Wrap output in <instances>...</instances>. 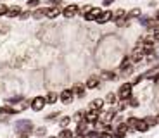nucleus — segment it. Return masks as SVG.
<instances>
[{
  "mask_svg": "<svg viewBox=\"0 0 159 138\" xmlns=\"http://www.w3.org/2000/svg\"><path fill=\"white\" fill-rule=\"evenodd\" d=\"M102 78H106V79H112V78H114V73H111V71H104V73H102Z\"/></svg>",
  "mask_w": 159,
  "mask_h": 138,
  "instance_id": "nucleus-32",
  "label": "nucleus"
},
{
  "mask_svg": "<svg viewBox=\"0 0 159 138\" xmlns=\"http://www.w3.org/2000/svg\"><path fill=\"white\" fill-rule=\"evenodd\" d=\"M156 21L159 23V9H157V12H156Z\"/></svg>",
  "mask_w": 159,
  "mask_h": 138,
  "instance_id": "nucleus-40",
  "label": "nucleus"
},
{
  "mask_svg": "<svg viewBox=\"0 0 159 138\" xmlns=\"http://www.w3.org/2000/svg\"><path fill=\"white\" fill-rule=\"evenodd\" d=\"M45 99H47V104H56L57 100H59V95L54 93V91H50V93H48L47 97H45Z\"/></svg>",
  "mask_w": 159,
  "mask_h": 138,
  "instance_id": "nucleus-21",
  "label": "nucleus"
},
{
  "mask_svg": "<svg viewBox=\"0 0 159 138\" xmlns=\"http://www.w3.org/2000/svg\"><path fill=\"white\" fill-rule=\"evenodd\" d=\"M35 135H36V136H45V135H47V128H43V126H42V128H36V130H35Z\"/></svg>",
  "mask_w": 159,
  "mask_h": 138,
  "instance_id": "nucleus-27",
  "label": "nucleus"
},
{
  "mask_svg": "<svg viewBox=\"0 0 159 138\" xmlns=\"http://www.w3.org/2000/svg\"><path fill=\"white\" fill-rule=\"evenodd\" d=\"M78 138H90L88 135H83V136H78Z\"/></svg>",
  "mask_w": 159,
  "mask_h": 138,
  "instance_id": "nucleus-41",
  "label": "nucleus"
},
{
  "mask_svg": "<svg viewBox=\"0 0 159 138\" xmlns=\"http://www.w3.org/2000/svg\"><path fill=\"white\" fill-rule=\"evenodd\" d=\"M30 14H31V12H26V11H24V12H21L19 19H28V17H30Z\"/></svg>",
  "mask_w": 159,
  "mask_h": 138,
  "instance_id": "nucleus-36",
  "label": "nucleus"
},
{
  "mask_svg": "<svg viewBox=\"0 0 159 138\" xmlns=\"http://www.w3.org/2000/svg\"><path fill=\"white\" fill-rule=\"evenodd\" d=\"M75 133L78 135V136H83V135H88V122H85V121L78 122V126H76Z\"/></svg>",
  "mask_w": 159,
  "mask_h": 138,
  "instance_id": "nucleus-11",
  "label": "nucleus"
},
{
  "mask_svg": "<svg viewBox=\"0 0 159 138\" xmlns=\"http://www.w3.org/2000/svg\"><path fill=\"white\" fill-rule=\"evenodd\" d=\"M14 130L19 138H28L33 133V122L30 119H19L14 122Z\"/></svg>",
  "mask_w": 159,
  "mask_h": 138,
  "instance_id": "nucleus-1",
  "label": "nucleus"
},
{
  "mask_svg": "<svg viewBox=\"0 0 159 138\" xmlns=\"http://www.w3.org/2000/svg\"><path fill=\"white\" fill-rule=\"evenodd\" d=\"M97 138H114V136H112V135L109 133V131H100Z\"/></svg>",
  "mask_w": 159,
  "mask_h": 138,
  "instance_id": "nucleus-30",
  "label": "nucleus"
},
{
  "mask_svg": "<svg viewBox=\"0 0 159 138\" xmlns=\"http://www.w3.org/2000/svg\"><path fill=\"white\" fill-rule=\"evenodd\" d=\"M21 7H17V5H12V7H9V11H7V16L9 17H19L21 16Z\"/></svg>",
  "mask_w": 159,
  "mask_h": 138,
  "instance_id": "nucleus-15",
  "label": "nucleus"
},
{
  "mask_svg": "<svg viewBox=\"0 0 159 138\" xmlns=\"http://www.w3.org/2000/svg\"><path fill=\"white\" fill-rule=\"evenodd\" d=\"M128 19H131V17H140V9H131L130 12H128Z\"/></svg>",
  "mask_w": 159,
  "mask_h": 138,
  "instance_id": "nucleus-26",
  "label": "nucleus"
},
{
  "mask_svg": "<svg viewBox=\"0 0 159 138\" xmlns=\"http://www.w3.org/2000/svg\"><path fill=\"white\" fill-rule=\"evenodd\" d=\"M59 100L62 104H71L73 100H75V91L73 90H64L62 93L59 95Z\"/></svg>",
  "mask_w": 159,
  "mask_h": 138,
  "instance_id": "nucleus-7",
  "label": "nucleus"
},
{
  "mask_svg": "<svg viewBox=\"0 0 159 138\" xmlns=\"http://www.w3.org/2000/svg\"><path fill=\"white\" fill-rule=\"evenodd\" d=\"M152 38H154V42H159V26L154 29V33H152Z\"/></svg>",
  "mask_w": 159,
  "mask_h": 138,
  "instance_id": "nucleus-33",
  "label": "nucleus"
},
{
  "mask_svg": "<svg viewBox=\"0 0 159 138\" xmlns=\"http://www.w3.org/2000/svg\"><path fill=\"white\" fill-rule=\"evenodd\" d=\"M19 110L12 109V107H0V114H17Z\"/></svg>",
  "mask_w": 159,
  "mask_h": 138,
  "instance_id": "nucleus-22",
  "label": "nucleus"
},
{
  "mask_svg": "<svg viewBox=\"0 0 159 138\" xmlns=\"http://www.w3.org/2000/svg\"><path fill=\"white\" fill-rule=\"evenodd\" d=\"M99 85H100V78H99V76H90V78L87 79V83H85V87L90 88V90H92V88H97Z\"/></svg>",
  "mask_w": 159,
  "mask_h": 138,
  "instance_id": "nucleus-12",
  "label": "nucleus"
},
{
  "mask_svg": "<svg viewBox=\"0 0 159 138\" xmlns=\"http://www.w3.org/2000/svg\"><path fill=\"white\" fill-rule=\"evenodd\" d=\"M102 107H104V100L102 99H95V100H92L90 102V109L92 110H102Z\"/></svg>",
  "mask_w": 159,
  "mask_h": 138,
  "instance_id": "nucleus-14",
  "label": "nucleus"
},
{
  "mask_svg": "<svg viewBox=\"0 0 159 138\" xmlns=\"http://www.w3.org/2000/svg\"><path fill=\"white\" fill-rule=\"evenodd\" d=\"M59 138H75V133H73L71 130H68V128H66V130H62L59 133Z\"/></svg>",
  "mask_w": 159,
  "mask_h": 138,
  "instance_id": "nucleus-23",
  "label": "nucleus"
},
{
  "mask_svg": "<svg viewBox=\"0 0 159 138\" xmlns=\"http://www.w3.org/2000/svg\"><path fill=\"white\" fill-rule=\"evenodd\" d=\"M31 16L35 17V19H40V17L45 16V9H36L35 12H31Z\"/></svg>",
  "mask_w": 159,
  "mask_h": 138,
  "instance_id": "nucleus-25",
  "label": "nucleus"
},
{
  "mask_svg": "<svg viewBox=\"0 0 159 138\" xmlns=\"http://www.w3.org/2000/svg\"><path fill=\"white\" fill-rule=\"evenodd\" d=\"M107 102H109V104H116V102H118V97H116V93H107Z\"/></svg>",
  "mask_w": 159,
  "mask_h": 138,
  "instance_id": "nucleus-29",
  "label": "nucleus"
},
{
  "mask_svg": "<svg viewBox=\"0 0 159 138\" xmlns=\"http://www.w3.org/2000/svg\"><path fill=\"white\" fill-rule=\"evenodd\" d=\"M128 131H130V126H128L126 122H121V124H118V128L114 130V138H125L128 135Z\"/></svg>",
  "mask_w": 159,
  "mask_h": 138,
  "instance_id": "nucleus-5",
  "label": "nucleus"
},
{
  "mask_svg": "<svg viewBox=\"0 0 159 138\" xmlns=\"http://www.w3.org/2000/svg\"><path fill=\"white\" fill-rule=\"evenodd\" d=\"M80 11H81V9H80L76 4H69V5H66V7H64L62 14H64L66 17H73L75 14H78Z\"/></svg>",
  "mask_w": 159,
  "mask_h": 138,
  "instance_id": "nucleus-8",
  "label": "nucleus"
},
{
  "mask_svg": "<svg viewBox=\"0 0 159 138\" xmlns=\"http://www.w3.org/2000/svg\"><path fill=\"white\" fill-rule=\"evenodd\" d=\"M17 102H23V97L21 95H16L12 99H7V104H17Z\"/></svg>",
  "mask_w": 159,
  "mask_h": 138,
  "instance_id": "nucleus-28",
  "label": "nucleus"
},
{
  "mask_svg": "<svg viewBox=\"0 0 159 138\" xmlns=\"http://www.w3.org/2000/svg\"><path fill=\"white\" fill-rule=\"evenodd\" d=\"M111 19H114V12H111V11H102L95 21H97L99 24H104V23H107V21H111Z\"/></svg>",
  "mask_w": 159,
  "mask_h": 138,
  "instance_id": "nucleus-6",
  "label": "nucleus"
},
{
  "mask_svg": "<svg viewBox=\"0 0 159 138\" xmlns=\"http://www.w3.org/2000/svg\"><path fill=\"white\" fill-rule=\"evenodd\" d=\"M7 11H9V7H7V5L0 4V16H7Z\"/></svg>",
  "mask_w": 159,
  "mask_h": 138,
  "instance_id": "nucleus-31",
  "label": "nucleus"
},
{
  "mask_svg": "<svg viewBox=\"0 0 159 138\" xmlns=\"http://www.w3.org/2000/svg\"><path fill=\"white\" fill-rule=\"evenodd\" d=\"M38 4H40V0H28L30 7H38Z\"/></svg>",
  "mask_w": 159,
  "mask_h": 138,
  "instance_id": "nucleus-34",
  "label": "nucleus"
},
{
  "mask_svg": "<svg viewBox=\"0 0 159 138\" xmlns=\"http://www.w3.org/2000/svg\"><path fill=\"white\" fill-rule=\"evenodd\" d=\"M85 85H76L75 88H73V91H75V97H78V99H83L85 97Z\"/></svg>",
  "mask_w": 159,
  "mask_h": 138,
  "instance_id": "nucleus-16",
  "label": "nucleus"
},
{
  "mask_svg": "<svg viewBox=\"0 0 159 138\" xmlns=\"http://www.w3.org/2000/svg\"><path fill=\"white\" fill-rule=\"evenodd\" d=\"M52 138H59V136H52Z\"/></svg>",
  "mask_w": 159,
  "mask_h": 138,
  "instance_id": "nucleus-43",
  "label": "nucleus"
},
{
  "mask_svg": "<svg viewBox=\"0 0 159 138\" xmlns=\"http://www.w3.org/2000/svg\"><path fill=\"white\" fill-rule=\"evenodd\" d=\"M45 104H47V99H45V97H35L30 105H31V110H36V112H38V110H42L45 107Z\"/></svg>",
  "mask_w": 159,
  "mask_h": 138,
  "instance_id": "nucleus-4",
  "label": "nucleus"
},
{
  "mask_svg": "<svg viewBox=\"0 0 159 138\" xmlns=\"http://www.w3.org/2000/svg\"><path fill=\"white\" fill-rule=\"evenodd\" d=\"M142 121V119H139V118H128L126 119V124L130 126V130L133 128V130H137V126H139V122Z\"/></svg>",
  "mask_w": 159,
  "mask_h": 138,
  "instance_id": "nucleus-17",
  "label": "nucleus"
},
{
  "mask_svg": "<svg viewBox=\"0 0 159 138\" xmlns=\"http://www.w3.org/2000/svg\"><path fill=\"white\" fill-rule=\"evenodd\" d=\"M149 130H151V126H149L143 119L139 122V126H137V131H139V133H145V131H149Z\"/></svg>",
  "mask_w": 159,
  "mask_h": 138,
  "instance_id": "nucleus-19",
  "label": "nucleus"
},
{
  "mask_svg": "<svg viewBox=\"0 0 159 138\" xmlns=\"http://www.w3.org/2000/svg\"><path fill=\"white\" fill-rule=\"evenodd\" d=\"M45 16H47V17H57V16H59V9H57V7L45 9Z\"/></svg>",
  "mask_w": 159,
  "mask_h": 138,
  "instance_id": "nucleus-18",
  "label": "nucleus"
},
{
  "mask_svg": "<svg viewBox=\"0 0 159 138\" xmlns=\"http://www.w3.org/2000/svg\"><path fill=\"white\" fill-rule=\"evenodd\" d=\"M57 116H59V112H54V114H48V116H47V118H45V119H47V121H50V119L57 118Z\"/></svg>",
  "mask_w": 159,
  "mask_h": 138,
  "instance_id": "nucleus-37",
  "label": "nucleus"
},
{
  "mask_svg": "<svg viewBox=\"0 0 159 138\" xmlns=\"http://www.w3.org/2000/svg\"><path fill=\"white\" fill-rule=\"evenodd\" d=\"M131 90H133V83H123V85L119 87V90H118L119 100H123V102L130 100L131 99Z\"/></svg>",
  "mask_w": 159,
  "mask_h": 138,
  "instance_id": "nucleus-2",
  "label": "nucleus"
},
{
  "mask_svg": "<svg viewBox=\"0 0 159 138\" xmlns=\"http://www.w3.org/2000/svg\"><path fill=\"white\" fill-rule=\"evenodd\" d=\"M143 121L147 122L151 128L156 126V124H159V122H157V116H147V118H143Z\"/></svg>",
  "mask_w": 159,
  "mask_h": 138,
  "instance_id": "nucleus-20",
  "label": "nucleus"
},
{
  "mask_svg": "<svg viewBox=\"0 0 159 138\" xmlns=\"http://www.w3.org/2000/svg\"><path fill=\"white\" fill-rule=\"evenodd\" d=\"M118 116V110H109V112H102L100 114V121H102V124H109V122L112 121V119Z\"/></svg>",
  "mask_w": 159,
  "mask_h": 138,
  "instance_id": "nucleus-9",
  "label": "nucleus"
},
{
  "mask_svg": "<svg viewBox=\"0 0 159 138\" xmlns=\"http://www.w3.org/2000/svg\"><path fill=\"white\" fill-rule=\"evenodd\" d=\"M100 12H102V11H100L99 7H93L90 12H87V14H85V21H93V19H97Z\"/></svg>",
  "mask_w": 159,
  "mask_h": 138,
  "instance_id": "nucleus-13",
  "label": "nucleus"
},
{
  "mask_svg": "<svg viewBox=\"0 0 159 138\" xmlns=\"http://www.w3.org/2000/svg\"><path fill=\"white\" fill-rule=\"evenodd\" d=\"M112 2H114V0H102V4L106 5V7H107V5H111Z\"/></svg>",
  "mask_w": 159,
  "mask_h": 138,
  "instance_id": "nucleus-38",
  "label": "nucleus"
},
{
  "mask_svg": "<svg viewBox=\"0 0 159 138\" xmlns=\"http://www.w3.org/2000/svg\"><path fill=\"white\" fill-rule=\"evenodd\" d=\"M128 104H130L131 107H139V100H137V99H130V100H128Z\"/></svg>",
  "mask_w": 159,
  "mask_h": 138,
  "instance_id": "nucleus-35",
  "label": "nucleus"
},
{
  "mask_svg": "<svg viewBox=\"0 0 159 138\" xmlns=\"http://www.w3.org/2000/svg\"><path fill=\"white\" fill-rule=\"evenodd\" d=\"M50 2H52V4H54V5H57V4H61L62 0H50Z\"/></svg>",
  "mask_w": 159,
  "mask_h": 138,
  "instance_id": "nucleus-39",
  "label": "nucleus"
},
{
  "mask_svg": "<svg viewBox=\"0 0 159 138\" xmlns=\"http://www.w3.org/2000/svg\"><path fill=\"white\" fill-rule=\"evenodd\" d=\"M157 122H159V114H157Z\"/></svg>",
  "mask_w": 159,
  "mask_h": 138,
  "instance_id": "nucleus-42",
  "label": "nucleus"
},
{
  "mask_svg": "<svg viewBox=\"0 0 159 138\" xmlns=\"http://www.w3.org/2000/svg\"><path fill=\"white\" fill-rule=\"evenodd\" d=\"M143 55H145V52H143L142 48L137 47L135 50L131 52V55H130V57H131V62H135V64H137V62H140V60L143 59Z\"/></svg>",
  "mask_w": 159,
  "mask_h": 138,
  "instance_id": "nucleus-10",
  "label": "nucleus"
},
{
  "mask_svg": "<svg viewBox=\"0 0 159 138\" xmlns=\"http://www.w3.org/2000/svg\"><path fill=\"white\" fill-rule=\"evenodd\" d=\"M100 119V112L99 110H87L85 112V122H88V124H95L97 121Z\"/></svg>",
  "mask_w": 159,
  "mask_h": 138,
  "instance_id": "nucleus-3",
  "label": "nucleus"
},
{
  "mask_svg": "<svg viewBox=\"0 0 159 138\" xmlns=\"http://www.w3.org/2000/svg\"><path fill=\"white\" fill-rule=\"evenodd\" d=\"M69 121H71V118H69V116H64V118H61L59 126L62 128V130H66V128H68V124H69Z\"/></svg>",
  "mask_w": 159,
  "mask_h": 138,
  "instance_id": "nucleus-24",
  "label": "nucleus"
}]
</instances>
